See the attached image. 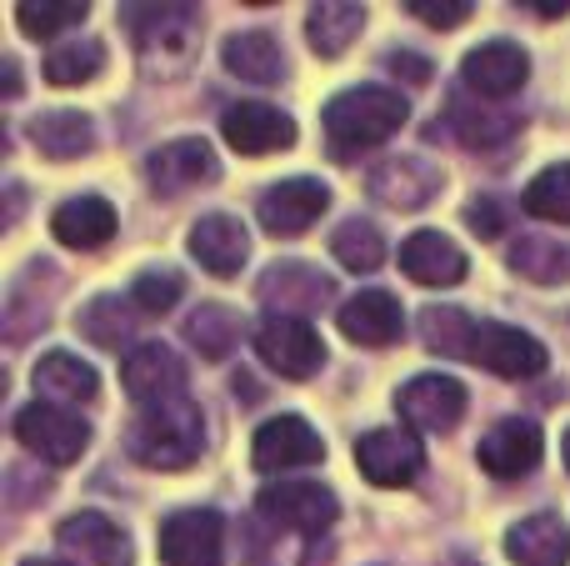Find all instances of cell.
I'll return each mask as SVG.
<instances>
[{
    "label": "cell",
    "instance_id": "cell-1",
    "mask_svg": "<svg viewBox=\"0 0 570 566\" xmlns=\"http://www.w3.org/2000/svg\"><path fill=\"white\" fill-rule=\"evenodd\" d=\"M411 106H405L401 90H385V86H361V90H345L325 106L321 126H325V140H331V156L335 160H351L361 150L381 146L391 140L395 130L405 126Z\"/></svg>",
    "mask_w": 570,
    "mask_h": 566
},
{
    "label": "cell",
    "instance_id": "cell-2",
    "mask_svg": "<svg viewBox=\"0 0 570 566\" xmlns=\"http://www.w3.org/2000/svg\"><path fill=\"white\" fill-rule=\"evenodd\" d=\"M200 411L190 401H166V407H150L136 417L126 447L140 467H160V471H180L200 457Z\"/></svg>",
    "mask_w": 570,
    "mask_h": 566
},
{
    "label": "cell",
    "instance_id": "cell-3",
    "mask_svg": "<svg viewBox=\"0 0 570 566\" xmlns=\"http://www.w3.org/2000/svg\"><path fill=\"white\" fill-rule=\"evenodd\" d=\"M16 441L30 451V457L50 461V467H70V461H80V451L90 447V427L76 417V411L36 401V407H26L16 417Z\"/></svg>",
    "mask_w": 570,
    "mask_h": 566
},
{
    "label": "cell",
    "instance_id": "cell-4",
    "mask_svg": "<svg viewBox=\"0 0 570 566\" xmlns=\"http://www.w3.org/2000/svg\"><path fill=\"white\" fill-rule=\"evenodd\" d=\"M355 467L371 487H411L425 467V451L415 441V431L405 427H381V431H365L355 441Z\"/></svg>",
    "mask_w": 570,
    "mask_h": 566
},
{
    "label": "cell",
    "instance_id": "cell-5",
    "mask_svg": "<svg viewBox=\"0 0 570 566\" xmlns=\"http://www.w3.org/2000/svg\"><path fill=\"white\" fill-rule=\"evenodd\" d=\"M156 552L166 566H220L226 562V521L210 507L176 511V517L160 527Z\"/></svg>",
    "mask_w": 570,
    "mask_h": 566
},
{
    "label": "cell",
    "instance_id": "cell-6",
    "mask_svg": "<svg viewBox=\"0 0 570 566\" xmlns=\"http://www.w3.org/2000/svg\"><path fill=\"white\" fill-rule=\"evenodd\" d=\"M256 351H261V361L285 381L315 377L321 361H325L321 336H315V326H305L301 316H271L266 326L256 331Z\"/></svg>",
    "mask_w": 570,
    "mask_h": 566
},
{
    "label": "cell",
    "instance_id": "cell-7",
    "mask_svg": "<svg viewBox=\"0 0 570 566\" xmlns=\"http://www.w3.org/2000/svg\"><path fill=\"white\" fill-rule=\"evenodd\" d=\"M471 361H481L485 371L505 381H525L546 371V347L535 336H525L521 326H501V321H481L471 341Z\"/></svg>",
    "mask_w": 570,
    "mask_h": 566
},
{
    "label": "cell",
    "instance_id": "cell-8",
    "mask_svg": "<svg viewBox=\"0 0 570 566\" xmlns=\"http://www.w3.org/2000/svg\"><path fill=\"white\" fill-rule=\"evenodd\" d=\"M220 136L230 140V150L240 156H271V150L295 146V120L285 110L266 106V100H240L220 116Z\"/></svg>",
    "mask_w": 570,
    "mask_h": 566
},
{
    "label": "cell",
    "instance_id": "cell-9",
    "mask_svg": "<svg viewBox=\"0 0 570 566\" xmlns=\"http://www.w3.org/2000/svg\"><path fill=\"white\" fill-rule=\"evenodd\" d=\"M120 381H126V391L140 401V407H166V401H180L186 361H180L166 341H146V347H136L126 357Z\"/></svg>",
    "mask_w": 570,
    "mask_h": 566
},
{
    "label": "cell",
    "instance_id": "cell-10",
    "mask_svg": "<svg viewBox=\"0 0 570 566\" xmlns=\"http://www.w3.org/2000/svg\"><path fill=\"white\" fill-rule=\"evenodd\" d=\"M325 206H331V191H325L321 180L291 176V180H281V186H271L256 211L271 236H305V231L321 221Z\"/></svg>",
    "mask_w": 570,
    "mask_h": 566
},
{
    "label": "cell",
    "instance_id": "cell-11",
    "mask_svg": "<svg viewBox=\"0 0 570 566\" xmlns=\"http://www.w3.org/2000/svg\"><path fill=\"white\" fill-rule=\"evenodd\" d=\"M395 407H401V417L421 431H451L455 421L465 417V387L455 377H435V371H425V377L405 381L401 397H395Z\"/></svg>",
    "mask_w": 570,
    "mask_h": 566
},
{
    "label": "cell",
    "instance_id": "cell-12",
    "mask_svg": "<svg viewBox=\"0 0 570 566\" xmlns=\"http://www.w3.org/2000/svg\"><path fill=\"white\" fill-rule=\"evenodd\" d=\"M256 507L266 511L276 527H291V531H325L335 521V497L315 481H276L256 497Z\"/></svg>",
    "mask_w": 570,
    "mask_h": 566
},
{
    "label": "cell",
    "instance_id": "cell-13",
    "mask_svg": "<svg viewBox=\"0 0 570 566\" xmlns=\"http://www.w3.org/2000/svg\"><path fill=\"white\" fill-rule=\"evenodd\" d=\"M325 457L321 431H311V421L301 417H276L256 431L250 441V461L261 471H291V467H311V461Z\"/></svg>",
    "mask_w": 570,
    "mask_h": 566
},
{
    "label": "cell",
    "instance_id": "cell-14",
    "mask_svg": "<svg viewBox=\"0 0 570 566\" xmlns=\"http://www.w3.org/2000/svg\"><path fill=\"white\" fill-rule=\"evenodd\" d=\"M190 256H196L210 276L230 281V276H240V266H246L250 236H246V226H240L236 216L210 211V216H200L196 226H190Z\"/></svg>",
    "mask_w": 570,
    "mask_h": 566
},
{
    "label": "cell",
    "instance_id": "cell-15",
    "mask_svg": "<svg viewBox=\"0 0 570 566\" xmlns=\"http://www.w3.org/2000/svg\"><path fill=\"white\" fill-rule=\"evenodd\" d=\"M461 76H465L471 90L501 100V96H515V90L525 86V76H531V56H525L521 46H511V40H491V46H475L471 56L461 60Z\"/></svg>",
    "mask_w": 570,
    "mask_h": 566
},
{
    "label": "cell",
    "instance_id": "cell-16",
    "mask_svg": "<svg viewBox=\"0 0 570 566\" xmlns=\"http://www.w3.org/2000/svg\"><path fill=\"white\" fill-rule=\"evenodd\" d=\"M216 156H210L206 140H170V146L150 150L146 156V176L156 191H166V196H180V191L190 186H206V180H216Z\"/></svg>",
    "mask_w": 570,
    "mask_h": 566
},
{
    "label": "cell",
    "instance_id": "cell-17",
    "mask_svg": "<svg viewBox=\"0 0 570 566\" xmlns=\"http://www.w3.org/2000/svg\"><path fill=\"white\" fill-rule=\"evenodd\" d=\"M541 447H546V437L535 421H501V427H491L481 441V467L501 481L525 477V471L541 461Z\"/></svg>",
    "mask_w": 570,
    "mask_h": 566
},
{
    "label": "cell",
    "instance_id": "cell-18",
    "mask_svg": "<svg viewBox=\"0 0 570 566\" xmlns=\"http://www.w3.org/2000/svg\"><path fill=\"white\" fill-rule=\"evenodd\" d=\"M401 271L421 286H455L465 281V251L441 231H415L401 246Z\"/></svg>",
    "mask_w": 570,
    "mask_h": 566
},
{
    "label": "cell",
    "instance_id": "cell-19",
    "mask_svg": "<svg viewBox=\"0 0 570 566\" xmlns=\"http://www.w3.org/2000/svg\"><path fill=\"white\" fill-rule=\"evenodd\" d=\"M335 321H341V331L355 341V347H391L405 326L401 301H395L391 291H361V296L345 301Z\"/></svg>",
    "mask_w": 570,
    "mask_h": 566
},
{
    "label": "cell",
    "instance_id": "cell-20",
    "mask_svg": "<svg viewBox=\"0 0 570 566\" xmlns=\"http://www.w3.org/2000/svg\"><path fill=\"white\" fill-rule=\"evenodd\" d=\"M126 20L146 50H176V56H186L200 36V10H190V6H126Z\"/></svg>",
    "mask_w": 570,
    "mask_h": 566
},
{
    "label": "cell",
    "instance_id": "cell-21",
    "mask_svg": "<svg viewBox=\"0 0 570 566\" xmlns=\"http://www.w3.org/2000/svg\"><path fill=\"white\" fill-rule=\"evenodd\" d=\"M60 547H70L76 557H86L90 566H130V547L120 537V527L100 511H76L60 521Z\"/></svg>",
    "mask_w": 570,
    "mask_h": 566
},
{
    "label": "cell",
    "instance_id": "cell-22",
    "mask_svg": "<svg viewBox=\"0 0 570 566\" xmlns=\"http://www.w3.org/2000/svg\"><path fill=\"white\" fill-rule=\"evenodd\" d=\"M50 231H56V241L70 251H96L116 236V206L100 196H76V201H66V206H56Z\"/></svg>",
    "mask_w": 570,
    "mask_h": 566
},
{
    "label": "cell",
    "instance_id": "cell-23",
    "mask_svg": "<svg viewBox=\"0 0 570 566\" xmlns=\"http://www.w3.org/2000/svg\"><path fill=\"white\" fill-rule=\"evenodd\" d=\"M505 557L515 566H566L570 562V527L561 517H525L505 537Z\"/></svg>",
    "mask_w": 570,
    "mask_h": 566
},
{
    "label": "cell",
    "instance_id": "cell-24",
    "mask_svg": "<svg viewBox=\"0 0 570 566\" xmlns=\"http://www.w3.org/2000/svg\"><path fill=\"white\" fill-rule=\"evenodd\" d=\"M220 60H226L230 76L256 80V86H276L285 76L281 46H276V36H266V30H240V36H230L226 50H220Z\"/></svg>",
    "mask_w": 570,
    "mask_h": 566
},
{
    "label": "cell",
    "instance_id": "cell-25",
    "mask_svg": "<svg viewBox=\"0 0 570 566\" xmlns=\"http://www.w3.org/2000/svg\"><path fill=\"white\" fill-rule=\"evenodd\" d=\"M361 30H365V6H345V0L311 6V20H305V40H311V50H321V56H345Z\"/></svg>",
    "mask_w": 570,
    "mask_h": 566
},
{
    "label": "cell",
    "instance_id": "cell-26",
    "mask_svg": "<svg viewBox=\"0 0 570 566\" xmlns=\"http://www.w3.org/2000/svg\"><path fill=\"white\" fill-rule=\"evenodd\" d=\"M30 140H36L40 156L50 160H70L80 150H90V120L80 110H50V116L30 120Z\"/></svg>",
    "mask_w": 570,
    "mask_h": 566
},
{
    "label": "cell",
    "instance_id": "cell-27",
    "mask_svg": "<svg viewBox=\"0 0 570 566\" xmlns=\"http://www.w3.org/2000/svg\"><path fill=\"white\" fill-rule=\"evenodd\" d=\"M435 176H441L435 166H425V160H415V156H401V160H385V166L375 170V176H371V191L385 201V206L415 211V206H425V201H431V191L411 186V180H435Z\"/></svg>",
    "mask_w": 570,
    "mask_h": 566
},
{
    "label": "cell",
    "instance_id": "cell-28",
    "mask_svg": "<svg viewBox=\"0 0 570 566\" xmlns=\"http://www.w3.org/2000/svg\"><path fill=\"white\" fill-rule=\"evenodd\" d=\"M36 387L50 391V397H60V401H96L100 381H96V367H86L80 357L50 351V357L36 367Z\"/></svg>",
    "mask_w": 570,
    "mask_h": 566
},
{
    "label": "cell",
    "instance_id": "cell-29",
    "mask_svg": "<svg viewBox=\"0 0 570 566\" xmlns=\"http://www.w3.org/2000/svg\"><path fill=\"white\" fill-rule=\"evenodd\" d=\"M186 336L196 341V351L200 357H210V361H220V357H230L236 351V341H240V316L230 306H200L196 316L186 321Z\"/></svg>",
    "mask_w": 570,
    "mask_h": 566
},
{
    "label": "cell",
    "instance_id": "cell-30",
    "mask_svg": "<svg viewBox=\"0 0 570 566\" xmlns=\"http://www.w3.org/2000/svg\"><path fill=\"white\" fill-rule=\"evenodd\" d=\"M331 256L341 261L345 271H381L385 241L371 221H345V226L331 236Z\"/></svg>",
    "mask_w": 570,
    "mask_h": 566
},
{
    "label": "cell",
    "instance_id": "cell-31",
    "mask_svg": "<svg viewBox=\"0 0 570 566\" xmlns=\"http://www.w3.org/2000/svg\"><path fill=\"white\" fill-rule=\"evenodd\" d=\"M86 16H90L86 0H20V6H16L20 30H26V36H36V40L60 36L66 26H76V20H86Z\"/></svg>",
    "mask_w": 570,
    "mask_h": 566
},
{
    "label": "cell",
    "instance_id": "cell-32",
    "mask_svg": "<svg viewBox=\"0 0 570 566\" xmlns=\"http://www.w3.org/2000/svg\"><path fill=\"white\" fill-rule=\"evenodd\" d=\"M100 66H106V46L100 40H76V46L50 50L46 80L50 86H80V80H96Z\"/></svg>",
    "mask_w": 570,
    "mask_h": 566
},
{
    "label": "cell",
    "instance_id": "cell-33",
    "mask_svg": "<svg viewBox=\"0 0 570 566\" xmlns=\"http://www.w3.org/2000/svg\"><path fill=\"white\" fill-rule=\"evenodd\" d=\"M521 206L531 211V216H541V221H570V166H546L541 176L525 186V196H521Z\"/></svg>",
    "mask_w": 570,
    "mask_h": 566
},
{
    "label": "cell",
    "instance_id": "cell-34",
    "mask_svg": "<svg viewBox=\"0 0 570 566\" xmlns=\"http://www.w3.org/2000/svg\"><path fill=\"white\" fill-rule=\"evenodd\" d=\"M511 266L521 271V276H531V281H570V251L566 246H556V241H535V236H525V241H515V251H511Z\"/></svg>",
    "mask_w": 570,
    "mask_h": 566
},
{
    "label": "cell",
    "instance_id": "cell-35",
    "mask_svg": "<svg viewBox=\"0 0 570 566\" xmlns=\"http://www.w3.org/2000/svg\"><path fill=\"white\" fill-rule=\"evenodd\" d=\"M421 331H425V347L431 351H445V357H471V341H475V321L461 316L451 306H431L421 316Z\"/></svg>",
    "mask_w": 570,
    "mask_h": 566
},
{
    "label": "cell",
    "instance_id": "cell-36",
    "mask_svg": "<svg viewBox=\"0 0 570 566\" xmlns=\"http://www.w3.org/2000/svg\"><path fill=\"white\" fill-rule=\"evenodd\" d=\"M80 331H86L96 347H120V341L130 336V311L120 306L116 296H96L80 311Z\"/></svg>",
    "mask_w": 570,
    "mask_h": 566
},
{
    "label": "cell",
    "instance_id": "cell-37",
    "mask_svg": "<svg viewBox=\"0 0 570 566\" xmlns=\"http://www.w3.org/2000/svg\"><path fill=\"white\" fill-rule=\"evenodd\" d=\"M180 291H186V281H180L176 271H146V276H136V286H130V301H136V311H146V316H166L180 301Z\"/></svg>",
    "mask_w": 570,
    "mask_h": 566
},
{
    "label": "cell",
    "instance_id": "cell-38",
    "mask_svg": "<svg viewBox=\"0 0 570 566\" xmlns=\"http://www.w3.org/2000/svg\"><path fill=\"white\" fill-rule=\"evenodd\" d=\"M405 10L435 30H455L461 20H471V0H405Z\"/></svg>",
    "mask_w": 570,
    "mask_h": 566
},
{
    "label": "cell",
    "instance_id": "cell-39",
    "mask_svg": "<svg viewBox=\"0 0 570 566\" xmlns=\"http://www.w3.org/2000/svg\"><path fill=\"white\" fill-rule=\"evenodd\" d=\"M465 226L481 241H495L505 231V211L495 206V201H471V206H465Z\"/></svg>",
    "mask_w": 570,
    "mask_h": 566
},
{
    "label": "cell",
    "instance_id": "cell-40",
    "mask_svg": "<svg viewBox=\"0 0 570 566\" xmlns=\"http://www.w3.org/2000/svg\"><path fill=\"white\" fill-rule=\"evenodd\" d=\"M391 70L395 76H405V80H431V66H425V56H391Z\"/></svg>",
    "mask_w": 570,
    "mask_h": 566
},
{
    "label": "cell",
    "instance_id": "cell-41",
    "mask_svg": "<svg viewBox=\"0 0 570 566\" xmlns=\"http://www.w3.org/2000/svg\"><path fill=\"white\" fill-rule=\"evenodd\" d=\"M525 6H535L541 16H570V0H525Z\"/></svg>",
    "mask_w": 570,
    "mask_h": 566
},
{
    "label": "cell",
    "instance_id": "cell-42",
    "mask_svg": "<svg viewBox=\"0 0 570 566\" xmlns=\"http://www.w3.org/2000/svg\"><path fill=\"white\" fill-rule=\"evenodd\" d=\"M20 90V76H16V60H6V96H16Z\"/></svg>",
    "mask_w": 570,
    "mask_h": 566
},
{
    "label": "cell",
    "instance_id": "cell-43",
    "mask_svg": "<svg viewBox=\"0 0 570 566\" xmlns=\"http://www.w3.org/2000/svg\"><path fill=\"white\" fill-rule=\"evenodd\" d=\"M20 566H66V562H50V557H30V562H20Z\"/></svg>",
    "mask_w": 570,
    "mask_h": 566
},
{
    "label": "cell",
    "instance_id": "cell-44",
    "mask_svg": "<svg viewBox=\"0 0 570 566\" xmlns=\"http://www.w3.org/2000/svg\"><path fill=\"white\" fill-rule=\"evenodd\" d=\"M561 451H566V467H570V431H566V447Z\"/></svg>",
    "mask_w": 570,
    "mask_h": 566
}]
</instances>
